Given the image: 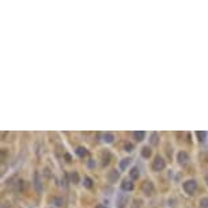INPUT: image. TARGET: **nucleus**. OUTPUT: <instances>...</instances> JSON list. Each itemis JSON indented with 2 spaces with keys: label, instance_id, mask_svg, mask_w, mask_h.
<instances>
[{
  "label": "nucleus",
  "instance_id": "nucleus-1",
  "mask_svg": "<svg viewBox=\"0 0 208 208\" xmlns=\"http://www.w3.org/2000/svg\"><path fill=\"white\" fill-rule=\"evenodd\" d=\"M165 167H166V160L163 159L160 155H157L151 163V169L154 171H162Z\"/></svg>",
  "mask_w": 208,
  "mask_h": 208
},
{
  "label": "nucleus",
  "instance_id": "nucleus-2",
  "mask_svg": "<svg viewBox=\"0 0 208 208\" xmlns=\"http://www.w3.org/2000/svg\"><path fill=\"white\" fill-rule=\"evenodd\" d=\"M182 188L185 190L186 195H195L196 190H197V181L196 180H188L182 184Z\"/></svg>",
  "mask_w": 208,
  "mask_h": 208
},
{
  "label": "nucleus",
  "instance_id": "nucleus-3",
  "mask_svg": "<svg viewBox=\"0 0 208 208\" xmlns=\"http://www.w3.org/2000/svg\"><path fill=\"white\" fill-rule=\"evenodd\" d=\"M142 190H143V193H144L146 196H151V195H154V192H155V186H154V184H152L151 181L147 180V181L143 182Z\"/></svg>",
  "mask_w": 208,
  "mask_h": 208
},
{
  "label": "nucleus",
  "instance_id": "nucleus-4",
  "mask_svg": "<svg viewBox=\"0 0 208 208\" xmlns=\"http://www.w3.org/2000/svg\"><path fill=\"white\" fill-rule=\"evenodd\" d=\"M177 160L181 163V165H185V163H188V160H189V154L186 151H180L177 155Z\"/></svg>",
  "mask_w": 208,
  "mask_h": 208
},
{
  "label": "nucleus",
  "instance_id": "nucleus-5",
  "mask_svg": "<svg viewBox=\"0 0 208 208\" xmlns=\"http://www.w3.org/2000/svg\"><path fill=\"white\" fill-rule=\"evenodd\" d=\"M118 177H120V174H118V171H117V170H110L109 173H108V175H106L108 181H109V182H112V184L117 182Z\"/></svg>",
  "mask_w": 208,
  "mask_h": 208
},
{
  "label": "nucleus",
  "instance_id": "nucleus-6",
  "mask_svg": "<svg viewBox=\"0 0 208 208\" xmlns=\"http://www.w3.org/2000/svg\"><path fill=\"white\" fill-rule=\"evenodd\" d=\"M121 189L125 192H131V190H133V182L131 180H124L121 182Z\"/></svg>",
  "mask_w": 208,
  "mask_h": 208
},
{
  "label": "nucleus",
  "instance_id": "nucleus-7",
  "mask_svg": "<svg viewBox=\"0 0 208 208\" xmlns=\"http://www.w3.org/2000/svg\"><path fill=\"white\" fill-rule=\"evenodd\" d=\"M110 159H112V155H110L109 151H104V152H102V165H104V166L109 165Z\"/></svg>",
  "mask_w": 208,
  "mask_h": 208
},
{
  "label": "nucleus",
  "instance_id": "nucleus-8",
  "mask_svg": "<svg viewBox=\"0 0 208 208\" xmlns=\"http://www.w3.org/2000/svg\"><path fill=\"white\" fill-rule=\"evenodd\" d=\"M152 155V150L150 148V146H146V147L142 148V157L146 158V159H150V157Z\"/></svg>",
  "mask_w": 208,
  "mask_h": 208
},
{
  "label": "nucleus",
  "instance_id": "nucleus-9",
  "mask_svg": "<svg viewBox=\"0 0 208 208\" xmlns=\"http://www.w3.org/2000/svg\"><path fill=\"white\" fill-rule=\"evenodd\" d=\"M75 152H76V155H78V157H80V158H84V157H87V155H89V151H87L84 147H82V146L76 148Z\"/></svg>",
  "mask_w": 208,
  "mask_h": 208
},
{
  "label": "nucleus",
  "instance_id": "nucleus-10",
  "mask_svg": "<svg viewBox=\"0 0 208 208\" xmlns=\"http://www.w3.org/2000/svg\"><path fill=\"white\" fill-rule=\"evenodd\" d=\"M129 163H131L129 158H124V159H121V162H120V170H125Z\"/></svg>",
  "mask_w": 208,
  "mask_h": 208
},
{
  "label": "nucleus",
  "instance_id": "nucleus-11",
  "mask_svg": "<svg viewBox=\"0 0 208 208\" xmlns=\"http://www.w3.org/2000/svg\"><path fill=\"white\" fill-rule=\"evenodd\" d=\"M133 136H135V139H136L137 142H142V140H144L146 133L143 132V131H136V132H133Z\"/></svg>",
  "mask_w": 208,
  "mask_h": 208
},
{
  "label": "nucleus",
  "instance_id": "nucleus-12",
  "mask_svg": "<svg viewBox=\"0 0 208 208\" xmlns=\"http://www.w3.org/2000/svg\"><path fill=\"white\" fill-rule=\"evenodd\" d=\"M104 142L105 143H113L114 142V135L112 132H106L104 135Z\"/></svg>",
  "mask_w": 208,
  "mask_h": 208
},
{
  "label": "nucleus",
  "instance_id": "nucleus-13",
  "mask_svg": "<svg viewBox=\"0 0 208 208\" xmlns=\"http://www.w3.org/2000/svg\"><path fill=\"white\" fill-rule=\"evenodd\" d=\"M150 143L152 146H158V143H159V135H158L157 132H154L151 135V137H150Z\"/></svg>",
  "mask_w": 208,
  "mask_h": 208
},
{
  "label": "nucleus",
  "instance_id": "nucleus-14",
  "mask_svg": "<svg viewBox=\"0 0 208 208\" xmlns=\"http://www.w3.org/2000/svg\"><path fill=\"white\" fill-rule=\"evenodd\" d=\"M129 175H131V178H132V180H137V178H139V169H137V167H132V169H131V171H129Z\"/></svg>",
  "mask_w": 208,
  "mask_h": 208
},
{
  "label": "nucleus",
  "instance_id": "nucleus-15",
  "mask_svg": "<svg viewBox=\"0 0 208 208\" xmlns=\"http://www.w3.org/2000/svg\"><path fill=\"white\" fill-rule=\"evenodd\" d=\"M52 203H53L56 207H63V206H64V200H63L61 197H53Z\"/></svg>",
  "mask_w": 208,
  "mask_h": 208
},
{
  "label": "nucleus",
  "instance_id": "nucleus-16",
  "mask_svg": "<svg viewBox=\"0 0 208 208\" xmlns=\"http://www.w3.org/2000/svg\"><path fill=\"white\" fill-rule=\"evenodd\" d=\"M83 185L86 186V188H93V180L90 177H84V180H83Z\"/></svg>",
  "mask_w": 208,
  "mask_h": 208
},
{
  "label": "nucleus",
  "instance_id": "nucleus-17",
  "mask_svg": "<svg viewBox=\"0 0 208 208\" xmlns=\"http://www.w3.org/2000/svg\"><path fill=\"white\" fill-rule=\"evenodd\" d=\"M69 177H71V181L74 184H78L79 182V174H78V171H71Z\"/></svg>",
  "mask_w": 208,
  "mask_h": 208
},
{
  "label": "nucleus",
  "instance_id": "nucleus-18",
  "mask_svg": "<svg viewBox=\"0 0 208 208\" xmlns=\"http://www.w3.org/2000/svg\"><path fill=\"white\" fill-rule=\"evenodd\" d=\"M199 206H200V208H208V197L201 199L200 203H199Z\"/></svg>",
  "mask_w": 208,
  "mask_h": 208
},
{
  "label": "nucleus",
  "instance_id": "nucleus-19",
  "mask_svg": "<svg viewBox=\"0 0 208 208\" xmlns=\"http://www.w3.org/2000/svg\"><path fill=\"white\" fill-rule=\"evenodd\" d=\"M124 150L127 151V152L133 151V144H132V143H129V142H128V143H125V144H124Z\"/></svg>",
  "mask_w": 208,
  "mask_h": 208
},
{
  "label": "nucleus",
  "instance_id": "nucleus-20",
  "mask_svg": "<svg viewBox=\"0 0 208 208\" xmlns=\"http://www.w3.org/2000/svg\"><path fill=\"white\" fill-rule=\"evenodd\" d=\"M38 177H40V174H38V173H36V174H34V180H36V188H37V190H41L40 180H38Z\"/></svg>",
  "mask_w": 208,
  "mask_h": 208
},
{
  "label": "nucleus",
  "instance_id": "nucleus-21",
  "mask_svg": "<svg viewBox=\"0 0 208 208\" xmlns=\"http://www.w3.org/2000/svg\"><path fill=\"white\" fill-rule=\"evenodd\" d=\"M196 136L199 137V140H200V142H203L204 137H206V133H204V132H200V131H199V132H196Z\"/></svg>",
  "mask_w": 208,
  "mask_h": 208
},
{
  "label": "nucleus",
  "instance_id": "nucleus-22",
  "mask_svg": "<svg viewBox=\"0 0 208 208\" xmlns=\"http://www.w3.org/2000/svg\"><path fill=\"white\" fill-rule=\"evenodd\" d=\"M89 167H91V169L95 167V160L94 159H90L89 160Z\"/></svg>",
  "mask_w": 208,
  "mask_h": 208
},
{
  "label": "nucleus",
  "instance_id": "nucleus-23",
  "mask_svg": "<svg viewBox=\"0 0 208 208\" xmlns=\"http://www.w3.org/2000/svg\"><path fill=\"white\" fill-rule=\"evenodd\" d=\"M64 158H65V160H67V162H71V159H72V158H71V155H69V154H65V155H64Z\"/></svg>",
  "mask_w": 208,
  "mask_h": 208
},
{
  "label": "nucleus",
  "instance_id": "nucleus-24",
  "mask_svg": "<svg viewBox=\"0 0 208 208\" xmlns=\"http://www.w3.org/2000/svg\"><path fill=\"white\" fill-rule=\"evenodd\" d=\"M95 208H106V206H104V204H97Z\"/></svg>",
  "mask_w": 208,
  "mask_h": 208
},
{
  "label": "nucleus",
  "instance_id": "nucleus-25",
  "mask_svg": "<svg viewBox=\"0 0 208 208\" xmlns=\"http://www.w3.org/2000/svg\"><path fill=\"white\" fill-rule=\"evenodd\" d=\"M206 182H207V185H208V173L206 174Z\"/></svg>",
  "mask_w": 208,
  "mask_h": 208
}]
</instances>
